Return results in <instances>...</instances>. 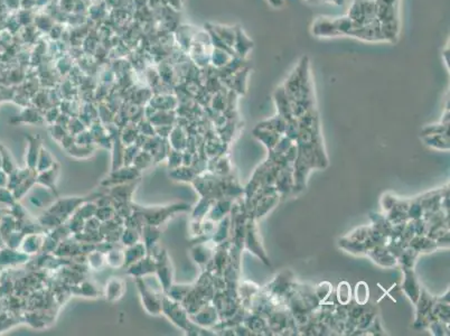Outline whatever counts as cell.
Returning a JSON list of instances; mask_svg holds the SVG:
<instances>
[{
	"label": "cell",
	"mask_w": 450,
	"mask_h": 336,
	"mask_svg": "<svg viewBox=\"0 0 450 336\" xmlns=\"http://www.w3.org/2000/svg\"><path fill=\"white\" fill-rule=\"evenodd\" d=\"M233 46L235 47V54H238L240 59H245L246 55L255 46V43H253L252 39L247 37L244 31L238 26L235 28V39Z\"/></svg>",
	"instance_id": "277c9868"
},
{
	"label": "cell",
	"mask_w": 450,
	"mask_h": 336,
	"mask_svg": "<svg viewBox=\"0 0 450 336\" xmlns=\"http://www.w3.org/2000/svg\"><path fill=\"white\" fill-rule=\"evenodd\" d=\"M313 35L316 37H337L340 36L336 30L333 18L328 17H317L312 26Z\"/></svg>",
	"instance_id": "3957f363"
},
{
	"label": "cell",
	"mask_w": 450,
	"mask_h": 336,
	"mask_svg": "<svg viewBox=\"0 0 450 336\" xmlns=\"http://www.w3.org/2000/svg\"><path fill=\"white\" fill-rule=\"evenodd\" d=\"M441 56L443 59V62H445V64L449 67V45H447V46L443 48Z\"/></svg>",
	"instance_id": "5b68a950"
},
{
	"label": "cell",
	"mask_w": 450,
	"mask_h": 336,
	"mask_svg": "<svg viewBox=\"0 0 450 336\" xmlns=\"http://www.w3.org/2000/svg\"><path fill=\"white\" fill-rule=\"evenodd\" d=\"M376 18L380 21L381 31L385 42L397 43L400 32L399 3L400 0H374Z\"/></svg>",
	"instance_id": "6da1fadb"
},
{
	"label": "cell",
	"mask_w": 450,
	"mask_h": 336,
	"mask_svg": "<svg viewBox=\"0 0 450 336\" xmlns=\"http://www.w3.org/2000/svg\"><path fill=\"white\" fill-rule=\"evenodd\" d=\"M268 2L275 8H279V7H281V6H284V4H285V0H268Z\"/></svg>",
	"instance_id": "8992f818"
},
{
	"label": "cell",
	"mask_w": 450,
	"mask_h": 336,
	"mask_svg": "<svg viewBox=\"0 0 450 336\" xmlns=\"http://www.w3.org/2000/svg\"><path fill=\"white\" fill-rule=\"evenodd\" d=\"M347 17L355 27L368 25L376 20V8L374 0H353Z\"/></svg>",
	"instance_id": "7a4b0ae2"
},
{
	"label": "cell",
	"mask_w": 450,
	"mask_h": 336,
	"mask_svg": "<svg viewBox=\"0 0 450 336\" xmlns=\"http://www.w3.org/2000/svg\"><path fill=\"white\" fill-rule=\"evenodd\" d=\"M323 2L333 4V5H337V6H342V5L345 4L346 0H323Z\"/></svg>",
	"instance_id": "52a82bcc"
}]
</instances>
